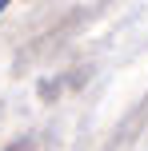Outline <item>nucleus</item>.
I'll list each match as a JSON object with an SVG mask.
<instances>
[{
	"label": "nucleus",
	"mask_w": 148,
	"mask_h": 151,
	"mask_svg": "<svg viewBox=\"0 0 148 151\" xmlns=\"http://www.w3.org/2000/svg\"><path fill=\"white\" fill-rule=\"evenodd\" d=\"M4 8H8V4H4V0H0V12H4Z\"/></svg>",
	"instance_id": "1"
}]
</instances>
